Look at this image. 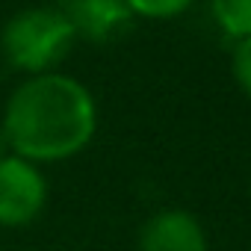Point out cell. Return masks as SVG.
<instances>
[{
  "label": "cell",
  "mask_w": 251,
  "mask_h": 251,
  "mask_svg": "<svg viewBox=\"0 0 251 251\" xmlns=\"http://www.w3.org/2000/svg\"><path fill=\"white\" fill-rule=\"evenodd\" d=\"M59 9L74 27L77 39H86L92 45L118 42L136 18L127 0H62Z\"/></svg>",
  "instance_id": "obj_4"
},
{
  "label": "cell",
  "mask_w": 251,
  "mask_h": 251,
  "mask_svg": "<svg viewBox=\"0 0 251 251\" xmlns=\"http://www.w3.org/2000/svg\"><path fill=\"white\" fill-rule=\"evenodd\" d=\"M210 15L227 39L251 36V0H210Z\"/></svg>",
  "instance_id": "obj_6"
},
{
  "label": "cell",
  "mask_w": 251,
  "mask_h": 251,
  "mask_svg": "<svg viewBox=\"0 0 251 251\" xmlns=\"http://www.w3.org/2000/svg\"><path fill=\"white\" fill-rule=\"evenodd\" d=\"M77 33L56 6H33L12 15L0 33V50L15 71L48 74L74 48Z\"/></svg>",
  "instance_id": "obj_2"
},
{
  "label": "cell",
  "mask_w": 251,
  "mask_h": 251,
  "mask_svg": "<svg viewBox=\"0 0 251 251\" xmlns=\"http://www.w3.org/2000/svg\"><path fill=\"white\" fill-rule=\"evenodd\" d=\"M48 204V183L36 163L9 154L0 160V225L27 227Z\"/></svg>",
  "instance_id": "obj_3"
},
{
  "label": "cell",
  "mask_w": 251,
  "mask_h": 251,
  "mask_svg": "<svg viewBox=\"0 0 251 251\" xmlns=\"http://www.w3.org/2000/svg\"><path fill=\"white\" fill-rule=\"evenodd\" d=\"M230 68H233L236 86L251 98V36L248 39H236L233 56H230Z\"/></svg>",
  "instance_id": "obj_8"
},
{
  "label": "cell",
  "mask_w": 251,
  "mask_h": 251,
  "mask_svg": "<svg viewBox=\"0 0 251 251\" xmlns=\"http://www.w3.org/2000/svg\"><path fill=\"white\" fill-rule=\"evenodd\" d=\"M12 151H9V142H6V133H3V127H0V160H6Z\"/></svg>",
  "instance_id": "obj_9"
},
{
  "label": "cell",
  "mask_w": 251,
  "mask_h": 251,
  "mask_svg": "<svg viewBox=\"0 0 251 251\" xmlns=\"http://www.w3.org/2000/svg\"><path fill=\"white\" fill-rule=\"evenodd\" d=\"M139 251H207V233L186 210H163L142 225Z\"/></svg>",
  "instance_id": "obj_5"
},
{
  "label": "cell",
  "mask_w": 251,
  "mask_h": 251,
  "mask_svg": "<svg viewBox=\"0 0 251 251\" xmlns=\"http://www.w3.org/2000/svg\"><path fill=\"white\" fill-rule=\"evenodd\" d=\"M195 0H127V6L136 18H151V21H166L183 15Z\"/></svg>",
  "instance_id": "obj_7"
},
{
  "label": "cell",
  "mask_w": 251,
  "mask_h": 251,
  "mask_svg": "<svg viewBox=\"0 0 251 251\" xmlns=\"http://www.w3.org/2000/svg\"><path fill=\"white\" fill-rule=\"evenodd\" d=\"M0 127L9 151L42 166L80 154L98 130L92 92L59 71L27 77L6 100Z\"/></svg>",
  "instance_id": "obj_1"
}]
</instances>
